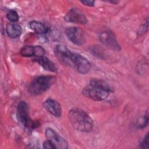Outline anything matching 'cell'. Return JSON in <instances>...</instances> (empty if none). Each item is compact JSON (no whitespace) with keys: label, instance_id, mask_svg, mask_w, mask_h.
I'll return each mask as SVG.
<instances>
[{"label":"cell","instance_id":"6da1fadb","mask_svg":"<svg viewBox=\"0 0 149 149\" xmlns=\"http://www.w3.org/2000/svg\"><path fill=\"white\" fill-rule=\"evenodd\" d=\"M112 91L111 87L100 79H92L89 84L83 90V94L94 101H102L109 96Z\"/></svg>","mask_w":149,"mask_h":149},{"label":"cell","instance_id":"7a4b0ae2","mask_svg":"<svg viewBox=\"0 0 149 149\" xmlns=\"http://www.w3.org/2000/svg\"><path fill=\"white\" fill-rule=\"evenodd\" d=\"M68 118L74 129L81 132H90L94 126L93 119L82 109L75 108L68 113Z\"/></svg>","mask_w":149,"mask_h":149},{"label":"cell","instance_id":"3957f363","mask_svg":"<svg viewBox=\"0 0 149 149\" xmlns=\"http://www.w3.org/2000/svg\"><path fill=\"white\" fill-rule=\"evenodd\" d=\"M55 77L50 76H39L32 80L28 91L32 95H39L47 91L55 82Z\"/></svg>","mask_w":149,"mask_h":149},{"label":"cell","instance_id":"277c9868","mask_svg":"<svg viewBox=\"0 0 149 149\" xmlns=\"http://www.w3.org/2000/svg\"><path fill=\"white\" fill-rule=\"evenodd\" d=\"M16 117L20 125L27 129H34L40 125L38 122L34 121L30 118L29 106L24 101H20L18 104Z\"/></svg>","mask_w":149,"mask_h":149},{"label":"cell","instance_id":"5b68a950","mask_svg":"<svg viewBox=\"0 0 149 149\" xmlns=\"http://www.w3.org/2000/svg\"><path fill=\"white\" fill-rule=\"evenodd\" d=\"M55 53L57 58L62 63L74 66V61L76 53L72 52L63 45H56L55 48Z\"/></svg>","mask_w":149,"mask_h":149},{"label":"cell","instance_id":"8992f818","mask_svg":"<svg viewBox=\"0 0 149 149\" xmlns=\"http://www.w3.org/2000/svg\"><path fill=\"white\" fill-rule=\"evenodd\" d=\"M99 39L103 45L111 49L119 51L121 49L115 35L111 31L106 30L101 32Z\"/></svg>","mask_w":149,"mask_h":149},{"label":"cell","instance_id":"52a82bcc","mask_svg":"<svg viewBox=\"0 0 149 149\" xmlns=\"http://www.w3.org/2000/svg\"><path fill=\"white\" fill-rule=\"evenodd\" d=\"M68 38L74 44L81 45L86 41L84 33L82 29L77 27H69L65 30Z\"/></svg>","mask_w":149,"mask_h":149},{"label":"cell","instance_id":"ba28073f","mask_svg":"<svg viewBox=\"0 0 149 149\" xmlns=\"http://www.w3.org/2000/svg\"><path fill=\"white\" fill-rule=\"evenodd\" d=\"M45 134L47 140L50 141L55 146L56 148L66 149L68 148V144L66 140L59 136L52 129L47 128Z\"/></svg>","mask_w":149,"mask_h":149},{"label":"cell","instance_id":"9c48e42d","mask_svg":"<svg viewBox=\"0 0 149 149\" xmlns=\"http://www.w3.org/2000/svg\"><path fill=\"white\" fill-rule=\"evenodd\" d=\"M65 19L69 22L86 24L87 19L86 16L77 9H71L65 15Z\"/></svg>","mask_w":149,"mask_h":149},{"label":"cell","instance_id":"30bf717a","mask_svg":"<svg viewBox=\"0 0 149 149\" xmlns=\"http://www.w3.org/2000/svg\"><path fill=\"white\" fill-rule=\"evenodd\" d=\"M74 67L79 73L85 74L90 71L91 64L86 58L76 53L74 61Z\"/></svg>","mask_w":149,"mask_h":149},{"label":"cell","instance_id":"8fae6325","mask_svg":"<svg viewBox=\"0 0 149 149\" xmlns=\"http://www.w3.org/2000/svg\"><path fill=\"white\" fill-rule=\"evenodd\" d=\"M43 106L49 113L54 116L57 118L61 116L62 113L61 105L56 100L48 98L44 102Z\"/></svg>","mask_w":149,"mask_h":149},{"label":"cell","instance_id":"7c38bea8","mask_svg":"<svg viewBox=\"0 0 149 149\" xmlns=\"http://www.w3.org/2000/svg\"><path fill=\"white\" fill-rule=\"evenodd\" d=\"M35 60L45 70L54 73L57 72L58 69L55 63L47 57H45L44 56L37 57Z\"/></svg>","mask_w":149,"mask_h":149},{"label":"cell","instance_id":"4fadbf2b","mask_svg":"<svg viewBox=\"0 0 149 149\" xmlns=\"http://www.w3.org/2000/svg\"><path fill=\"white\" fill-rule=\"evenodd\" d=\"M22 29L20 25L14 23H8L6 27V32L8 36L12 38H16L19 37L22 34Z\"/></svg>","mask_w":149,"mask_h":149},{"label":"cell","instance_id":"5bb4252c","mask_svg":"<svg viewBox=\"0 0 149 149\" xmlns=\"http://www.w3.org/2000/svg\"><path fill=\"white\" fill-rule=\"evenodd\" d=\"M29 26L30 29L38 34H45L47 32L48 29L47 27L41 22L38 21H31L29 23Z\"/></svg>","mask_w":149,"mask_h":149},{"label":"cell","instance_id":"9a60e30c","mask_svg":"<svg viewBox=\"0 0 149 149\" xmlns=\"http://www.w3.org/2000/svg\"><path fill=\"white\" fill-rule=\"evenodd\" d=\"M20 54L24 57L35 56L36 54V47L35 46L26 45L20 49Z\"/></svg>","mask_w":149,"mask_h":149},{"label":"cell","instance_id":"2e32d148","mask_svg":"<svg viewBox=\"0 0 149 149\" xmlns=\"http://www.w3.org/2000/svg\"><path fill=\"white\" fill-rule=\"evenodd\" d=\"M6 17L12 23H15L18 21L19 16L17 12L15 10H10L6 14Z\"/></svg>","mask_w":149,"mask_h":149},{"label":"cell","instance_id":"e0dca14e","mask_svg":"<svg viewBox=\"0 0 149 149\" xmlns=\"http://www.w3.org/2000/svg\"><path fill=\"white\" fill-rule=\"evenodd\" d=\"M148 113H147L146 115H145L141 119V121L140 122H138L137 126L139 128H144L146 127L148 124Z\"/></svg>","mask_w":149,"mask_h":149},{"label":"cell","instance_id":"ac0fdd59","mask_svg":"<svg viewBox=\"0 0 149 149\" xmlns=\"http://www.w3.org/2000/svg\"><path fill=\"white\" fill-rule=\"evenodd\" d=\"M140 148H148V133L146 135L144 139L140 144Z\"/></svg>","mask_w":149,"mask_h":149},{"label":"cell","instance_id":"d6986e66","mask_svg":"<svg viewBox=\"0 0 149 149\" xmlns=\"http://www.w3.org/2000/svg\"><path fill=\"white\" fill-rule=\"evenodd\" d=\"M42 148H45V149H55V148H56L55 146L50 141H49L48 140L44 142Z\"/></svg>","mask_w":149,"mask_h":149},{"label":"cell","instance_id":"ffe728a7","mask_svg":"<svg viewBox=\"0 0 149 149\" xmlns=\"http://www.w3.org/2000/svg\"><path fill=\"white\" fill-rule=\"evenodd\" d=\"M83 4L88 6H93L94 5V1H80Z\"/></svg>","mask_w":149,"mask_h":149}]
</instances>
